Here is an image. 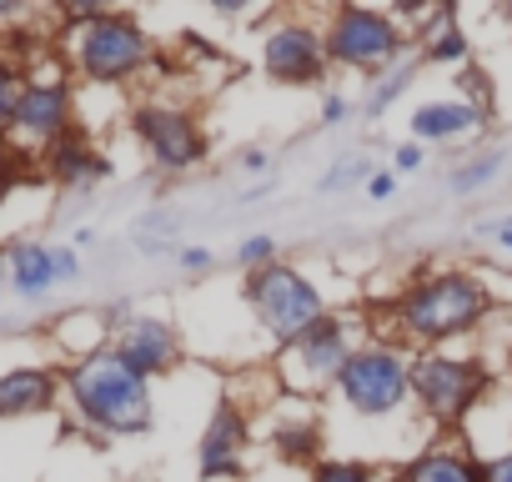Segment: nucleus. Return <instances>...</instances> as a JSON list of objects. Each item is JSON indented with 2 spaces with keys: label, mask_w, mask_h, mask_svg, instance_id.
Returning <instances> with one entry per match:
<instances>
[{
  "label": "nucleus",
  "mask_w": 512,
  "mask_h": 482,
  "mask_svg": "<svg viewBox=\"0 0 512 482\" xmlns=\"http://www.w3.org/2000/svg\"><path fill=\"white\" fill-rule=\"evenodd\" d=\"M387 317H392V342H402L407 352L462 347L492 317V287L482 272L467 267H427L392 297Z\"/></svg>",
  "instance_id": "f257e3e1"
},
{
  "label": "nucleus",
  "mask_w": 512,
  "mask_h": 482,
  "mask_svg": "<svg viewBox=\"0 0 512 482\" xmlns=\"http://www.w3.org/2000/svg\"><path fill=\"white\" fill-rule=\"evenodd\" d=\"M66 407L96 437H146L156 427V382L101 347L66 367Z\"/></svg>",
  "instance_id": "f03ea898"
},
{
  "label": "nucleus",
  "mask_w": 512,
  "mask_h": 482,
  "mask_svg": "<svg viewBox=\"0 0 512 482\" xmlns=\"http://www.w3.org/2000/svg\"><path fill=\"white\" fill-rule=\"evenodd\" d=\"M332 412L342 422H357V427H382V422L417 417V402H412V352L402 342H392V337H367L352 352L342 382L332 387Z\"/></svg>",
  "instance_id": "7ed1b4c3"
},
{
  "label": "nucleus",
  "mask_w": 512,
  "mask_h": 482,
  "mask_svg": "<svg viewBox=\"0 0 512 482\" xmlns=\"http://www.w3.org/2000/svg\"><path fill=\"white\" fill-rule=\"evenodd\" d=\"M66 21H71V31H66V61H71V71L86 86L116 91V86L136 81L141 71H151L156 41L131 16L81 6V11H66Z\"/></svg>",
  "instance_id": "20e7f679"
},
{
  "label": "nucleus",
  "mask_w": 512,
  "mask_h": 482,
  "mask_svg": "<svg viewBox=\"0 0 512 482\" xmlns=\"http://www.w3.org/2000/svg\"><path fill=\"white\" fill-rule=\"evenodd\" d=\"M241 307L256 327V337H262V347L277 357L282 347H292L302 332H312L332 307H327V287L312 282L302 267L292 262H277L267 272H256L241 282Z\"/></svg>",
  "instance_id": "39448f33"
},
{
  "label": "nucleus",
  "mask_w": 512,
  "mask_h": 482,
  "mask_svg": "<svg viewBox=\"0 0 512 482\" xmlns=\"http://www.w3.org/2000/svg\"><path fill=\"white\" fill-rule=\"evenodd\" d=\"M487 392H492V372H487L482 352H467V347L412 352V402L432 432L462 427Z\"/></svg>",
  "instance_id": "423d86ee"
},
{
  "label": "nucleus",
  "mask_w": 512,
  "mask_h": 482,
  "mask_svg": "<svg viewBox=\"0 0 512 482\" xmlns=\"http://www.w3.org/2000/svg\"><path fill=\"white\" fill-rule=\"evenodd\" d=\"M322 36H327V56L332 71H352V76H387L392 66H402L417 41L402 26L397 11H377V6H337L322 16Z\"/></svg>",
  "instance_id": "0eeeda50"
},
{
  "label": "nucleus",
  "mask_w": 512,
  "mask_h": 482,
  "mask_svg": "<svg viewBox=\"0 0 512 482\" xmlns=\"http://www.w3.org/2000/svg\"><path fill=\"white\" fill-rule=\"evenodd\" d=\"M367 337L352 327V317L342 312H327L312 332H302L292 347L277 352L272 372H277V387L287 402H312V397H332V387L342 382L352 352L362 347Z\"/></svg>",
  "instance_id": "6e6552de"
},
{
  "label": "nucleus",
  "mask_w": 512,
  "mask_h": 482,
  "mask_svg": "<svg viewBox=\"0 0 512 482\" xmlns=\"http://www.w3.org/2000/svg\"><path fill=\"white\" fill-rule=\"evenodd\" d=\"M131 136L161 176H191L211 156L201 116L191 106H181V101H141L131 111Z\"/></svg>",
  "instance_id": "1a4fd4ad"
},
{
  "label": "nucleus",
  "mask_w": 512,
  "mask_h": 482,
  "mask_svg": "<svg viewBox=\"0 0 512 482\" xmlns=\"http://www.w3.org/2000/svg\"><path fill=\"white\" fill-rule=\"evenodd\" d=\"M262 76L272 86H287V91H312L322 86L327 91V76H332V56H327V36H322V21L312 16H277L267 31H262Z\"/></svg>",
  "instance_id": "9d476101"
},
{
  "label": "nucleus",
  "mask_w": 512,
  "mask_h": 482,
  "mask_svg": "<svg viewBox=\"0 0 512 482\" xmlns=\"http://www.w3.org/2000/svg\"><path fill=\"white\" fill-rule=\"evenodd\" d=\"M76 131V91L66 81V71H26L21 76V96L11 111V141L31 156V151H51L56 141H66Z\"/></svg>",
  "instance_id": "9b49d317"
},
{
  "label": "nucleus",
  "mask_w": 512,
  "mask_h": 482,
  "mask_svg": "<svg viewBox=\"0 0 512 482\" xmlns=\"http://www.w3.org/2000/svg\"><path fill=\"white\" fill-rule=\"evenodd\" d=\"M256 447V412L241 407L231 392L216 397L201 437H196V477L201 482H241Z\"/></svg>",
  "instance_id": "f8f14e48"
},
{
  "label": "nucleus",
  "mask_w": 512,
  "mask_h": 482,
  "mask_svg": "<svg viewBox=\"0 0 512 482\" xmlns=\"http://www.w3.org/2000/svg\"><path fill=\"white\" fill-rule=\"evenodd\" d=\"M111 347L121 352V362H131V367H136L141 377H151V382L181 372V362H186V337H181V327H176L171 317H161V312H131V322L111 337Z\"/></svg>",
  "instance_id": "ddd939ff"
},
{
  "label": "nucleus",
  "mask_w": 512,
  "mask_h": 482,
  "mask_svg": "<svg viewBox=\"0 0 512 482\" xmlns=\"http://www.w3.org/2000/svg\"><path fill=\"white\" fill-rule=\"evenodd\" d=\"M262 442H267V452L282 462V467H302V472H312L327 452V422H322V412H312L307 402H297L292 412H277L272 417V427L262 432Z\"/></svg>",
  "instance_id": "4468645a"
},
{
  "label": "nucleus",
  "mask_w": 512,
  "mask_h": 482,
  "mask_svg": "<svg viewBox=\"0 0 512 482\" xmlns=\"http://www.w3.org/2000/svg\"><path fill=\"white\" fill-rule=\"evenodd\" d=\"M487 126V111L462 101V96H437V101H422L412 116H407V131L417 146H452V141H467Z\"/></svg>",
  "instance_id": "2eb2a0df"
},
{
  "label": "nucleus",
  "mask_w": 512,
  "mask_h": 482,
  "mask_svg": "<svg viewBox=\"0 0 512 482\" xmlns=\"http://www.w3.org/2000/svg\"><path fill=\"white\" fill-rule=\"evenodd\" d=\"M61 392H66V377H56V367H46V362H16V367L0 372V417L51 412Z\"/></svg>",
  "instance_id": "dca6fc26"
},
{
  "label": "nucleus",
  "mask_w": 512,
  "mask_h": 482,
  "mask_svg": "<svg viewBox=\"0 0 512 482\" xmlns=\"http://www.w3.org/2000/svg\"><path fill=\"white\" fill-rule=\"evenodd\" d=\"M41 161H46V176H51L61 191H91L96 181L111 176V156H106L86 131H71V136L56 141Z\"/></svg>",
  "instance_id": "f3484780"
},
{
  "label": "nucleus",
  "mask_w": 512,
  "mask_h": 482,
  "mask_svg": "<svg viewBox=\"0 0 512 482\" xmlns=\"http://www.w3.org/2000/svg\"><path fill=\"white\" fill-rule=\"evenodd\" d=\"M392 482H482V462L462 447V437H447V442L417 447L392 472Z\"/></svg>",
  "instance_id": "a211bd4d"
},
{
  "label": "nucleus",
  "mask_w": 512,
  "mask_h": 482,
  "mask_svg": "<svg viewBox=\"0 0 512 482\" xmlns=\"http://www.w3.org/2000/svg\"><path fill=\"white\" fill-rule=\"evenodd\" d=\"M462 432V447L477 457V462H492V457H507L512 452V392L492 387L477 412L457 427Z\"/></svg>",
  "instance_id": "6ab92c4d"
},
{
  "label": "nucleus",
  "mask_w": 512,
  "mask_h": 482,
  "mask_svg": "<svg viewBox=\"0 0 512 482\" xmlns=\"http://www.w3.org/2000/svg\"><path fill=\"white\" fill-rule=\"evenodd\" d=\"M6 282L26 302H41L46 292H56L61 287V277H56V247H46V241H11V252H6Z\"/></svg>",
  "instance_id": "aec40b11"
},
{
  "label": "nucleus",
  "mask_w": 512,
  "mask_h": 482,
  "mask_svg": "<svg viewBox=\"0 0 512 482\" xmlns=\"http://www.w3.org/2000/svg\"><path fill=\"white\" fill-rule=\"evenodd\" d=\"M417 61H422V66H457V71H467L472 41H467V31L457 26V11H452V6H437L432 26L417 36Z\"/></svg>",
  "instance_id": "412c9836"
},
{
  "label": "nucleus",
  "mask_w": 512,
  "mask_h": 482,
  "mask_svg": "<svg viewBox=\"0 0 512 482\" xmlns=\"http://www.w3.org/2000/svg\"><path fill=\"white\" fill-rule=\"evenodd\" d=\"M417 71H422V61H417V51H412L402 66H392L387 76H377V81H372V91L362 96V116H367V121H382V116H387V111H392V106H397V101L412 91Z\"/></svg>",
  "instance_id": "4be33fe9"
},
{
  "label": "nucleus",
  "mask_w": 512,
  "mask_h": 482,
  "mask_svg": "<svg viewBox=\"0 0 512 482\" xmlns=\"http://www.w3.org/2000/svg\"><path fill=\"white\" fill-rule=\"evenodd\" d=\"M307 477H312V482H392V472H387V467H377L372 457H357V452L322 457Z\"/></svg>",
  "instance_id": "5701e85b"
},
{
  "label": "nucleus",
  "mask_w": 512,
  "mask_h": 482,
  "mask_svg": "<svg viewBox=\"0 0 512 482\" xmlns=\"http://www.w3.org/2000/svg\"><path fill=\"white\" fill-rule=\"evenodd\" d=\"M277 262H282V241L272 231H251V236H241L236 247H231V267L241 277H256V272H267Z\"/></svg>",
  "instance_id": "b1692460"
},
{
  "label": "nucleus",
  "mask_w": 512,
  "mask_h": 482,
  "mask_svg": "<svg viewBox=\"0 0 512 482\" xmlns=\"http://www.w3.org/2000/svg\"><path fill=\"white\" fill-rule=\"evenodd\" d=\"M502 166H507V156H502V151H482V156H467L462 166H452V176H447V191H457V196H472V191L492 186V181L502 176Z\"/></svg>",
  "instance_id": "393cba45"
},
{
  "label": "nucleus",
  "mask_w": 512,
  "mask_h": 482,
  "mask_svg": "<svg viewBox=\"0 0 512 482\" xmlns=\"http://www.w3.org/2000/svg\"><path fill=\"white\" fill-rule=\"evenodd\" d=\"M372 171H377V161L372 156H342L317 186L322 191H357V186H367L372 181Z\"/></svg>",
  "instance_id": "a878e982"
},
{
  "label": "nucleus",
  "mask_w": 512,
  "mask_h": 482,
  "mask_svg": "<svg viewBox=\"0 0 512 482\" xmlns=\"http://www.w3.org/2000/svg\"><path fill=\"white\" fill-rule=\"evenodd\" d=\"M352 116H357V101H352L347 91L327 86V91H322V106H317V121H322L327 131H337V126H347Z\"/></svg>",
  "instance_id": "bb28decb"
},
{
  "label": "nucleus",
  "mask_w": 512,
  "mask_h": 482,
  "mask_svg": "<svg viewBox=\"0 0 512 482\" xmlns=\"http://www.w3.org/2000/svg\"><path fill=\"white\" fill-rule=\"evenodd\" d=\"M21 171H26V151L11 136H0V201L11 196V186L21 181Z\"/></svg>",
  "instance_id": "cd10ccee"
},
{
  "label": "nucleus",
  "mask_w": 512,
  "mask_h": 482,
  "mask_svg": "<svg viewBox=\"0 0 512 482\" xmlns=\"http://www.w3.org/2000/svg\"><path fill=\"white\" fill-rule=\"evenodd\" d=\"M16 96H21V76L11 71V61H0V136L11 131V111H16Z\"/></svg>",
  "instance_id": "c85d7f7f"
},
{
  "label": "nucleus",
  "mask_w": 512,
  "mask_h": 482,
  "mask_svg": "<svg viewBox=\"0 0 512 482\" xmlns=\"http://www.w3.org/2000/svg\"><path fill=\"white\" fill-rule=\"evenodd\" d=\"M176 267L191 272V277H201V272L216 267V257H211V247H201V241H186V247H176Z\"/></svg>",
  "instance_id": "c756f323"
},
{
  "label": "nucleus",
  "mask_w": 512,
  "mask_h": 482,
  "mask_svg": "<svg viewBox=\"0 0 512 482\" xmlns=\"http://www.w3.org/2000/svg\"><path fill=\"white\" fill-rule=\"evenodd\" d=\"M422 161H427V146H417V141H402V146L392 151V171H397V176L422 171Z\"/></svg>",
  "instance_id": "7c9ffc66"
},
{
  "label": "nucleus",
  "mask_w": 512,
  "mask_h": 482,
  "mask_svg": "<svg viewBox=\"0 0 512 482\" xmlns=\"http://www.w3.org/2000/svg\"><path fill=\"white\" fill-rule=\"evenodd\" d=\"M362 196H367V201H392V196H397V171H392V166H377L372 181L362 186Z\"/></svg>",
  "instance_id": "2f4dec72"
},
{
  "label": "nucleus",
  "mask_w": 512,
  "mask_h": 482,
  "mask_svg": "<svg viewBox=\"0 0 512 482\" xmlns=\"http://www.w3.org/2000/svg\"><path fill=\"white\" fill-rule=\"evenodd\" d=\"M236 171H241V176H267V171H272V151L246 146V151L236 156Z\"/></svg>",
  "instance_id": "473e14b6"
},
{
  "label": "nucleus",
  "mask_w": 512,
  "mask_h": 482,
  "mask_svg": "<svg viewBox=\"0 0 512 482\" xmlns=\"http://www.w3.org/2000/svg\"><path fill=\"white\" fill-rule=\"evenodd\" d=\"M56 277L61 282H81V252L76 247H56Z\"/></svg>",
  "instance_id": "72a5a7b5"
},
{
  "label": "nucleus",
  "mask_w": 512,
  "mask_h": 482,
  "mask_svg": "<svg viewBox=\"0 0 512 482\" xmlns=\"http://www.w3.org/2000/svg\"><path fill=\"white\" fill-rule=\"evenodd\" d=\"M492 247H497V257H502V262H512V211L492 226Z\"/></svg>",
  "instance_id": "f704fd0d"
},
{
  "label": "nucleus",
  "mask_w": 512,
  "mask_h": 482,
  "mask_svg": "<svg viewBox=\"0 0 512 482\" xmlns=\"http://www.w3.org/2000/svg\"><path fill=\"white\" fill-rule=\"evenodd\" d=\"M482 482H512V452H507V457L482 462Z\"/></svg>",
  "instance_id": "c9c22d12"
},
{
  "label": "nucleus",
  "mask_w": 512,
  "mask_h": 482,
  "mask_svg": "<svg viewBox=\"0 0 512 482\" xmlns=\"http://www.w3.org/2000/svg\"><path fill=\"white\" fill-rule=\"evenodd\" d=\"M0 282H6V267H0Z\"/></svg>",
  "instance_id": "e433bc0d"
}]
</instances>
